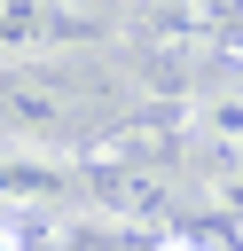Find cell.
I'll return each instance as SVG.
<instances>
[{"label": "cell", "instance_id": "277c9868", "mask_svg": "<svg viewBox=\"0 0 243 251\" xmlns=\"http://www.w3.org/2000/svg\"><path fill=\"white\" fill-rule=\"evenodd\" d=\"M196 39L212 63H243V0H196Z\"/></svg>", "mask_w": 243, "mask_h": 251}, {"label": "cell", "instance_id": "8992f818", "mask_svg": "<svg viewBox=\"0 0 243 251\" xmlns=\"http://www.w3.org/2000/svg\"><path fill=\"white\" fill-rule=\"evenodd\" d=\"M157 251H219V243H204V235H165Z\"/></svg>", "mask_w": 243, "mask_h": 251}, {"label": "cell", "instance_id": "52a82bcc", "mask_svg": "<svg viewBox=\"0 0 243 251\" xmlns=\"http://www.w3.org/2000/svg\"><path fill=\"white\" fill-rule=\"evenodd\" d=\"M0 251H24V243H16V235H8V227H0Z\"/></svg>", "mask_w": 243, "mask_h": 251}, {"label": "cell", "instance_id": "6da1fadb", "mask_svg": "<svg viewBox=\"0 0 243 251\" xmlns=\"http://www.w3.org/2000/svg\"><path fill=\"white\" fill-rule=\"evenodd\" d=\"M86 126V86L71 63L39 55V63H0V133H16L24 149L63 141Z\"/></svg>", "mask_w": 243, "mask_h": 251}, {"label": "cell", "instance_id": "7a4b0ae2", "mask_svg": "<svg viewBox=\"0 0 243 251\" xmlns=\"http://www.w3.org/2000/svg\"><path fill=\"white\" fill-rule=\"evenodd\" d=\"M78 31L86 24L71 16V0H0V63H39Z\"/></svg>", "mask_w": 243, "mask_h": 251}, {"label": "cell", "instance_id": "5b68a950", "mask_svg": "<svg viewBox=\"0 0 243 251\" xmlns=\"http://www.w3.org/2000/svg\"><path fill=\"white\" fill-rule=\"evenodd\" d=\"M55 251H133V235L110 220H78V227H55Z\"/></svg>", "mask_w": 243, "mask_h": 251}, {"label": "cell", "instance_id": "3957f363", "mask_svg": "<svg viewBox=\"0 0 243 251\" xmlns=\"http://www.w3.org/2000/svg\"><path fill=\"white\" fill-rule=\"evenodd\" d=\"M0 204H24V212H63V204H78V165L39 157V149H8V157H0Z\"/></svg>", "mask_w": 243, "mask_h": 251}]
</instances>
